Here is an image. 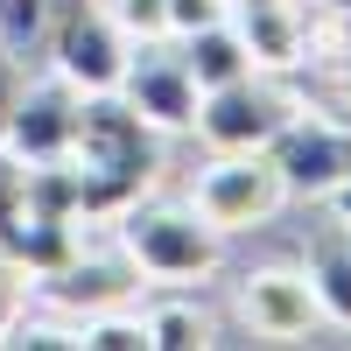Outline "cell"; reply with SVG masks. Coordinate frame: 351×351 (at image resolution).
Wrapping results in <instances>:
<instances>
[{"label": "cell", "mask_w": 351, "mask_h": 351, "mask_svg": "<svg viewBox=\"0 0 351 351\" xmlns=\"http://www.w3.org/2000/svg\"><path fill=\"white\" fill-rule=\"evenodd\" d=\"M155 127L120 99V92H84L77 99V134H71V169L84 183V218H120L162 169Z\"/></svg>", "instance_id": "cell-1"}, {"label": "cell", "mask_w": 351, "mask_h": 351, "mask_svg": "<svg viewBox=\"0 0 351 351\" xmlns=\"http://www.w3.org/2000/svg\"><path fill=\"white\" fill-rule=\"evenodd\" d=\"M218 239L225 232L211 218H197V204H148L134 197L120 211V246L141 274L155 281H197L218 267Z\"/></svg>", "instance_id": "cell-2"}, {"label": "cell", "mask_w": 351, "mask_h": 351, "mask_svg": "<svg viewBox=\"0 0 351 351\" xmlns=\"http://www.w3.org/2000/svg\"><path fill=\"white\" fill-rule=\"evenodd\" d=\"M43 56L56 77H71L77 92H112L127 71V36L106 14V0H56L49 8V36Z\"/></svg>", "instance_id": "cell-3"}, {"label": "cell", "mask_w": 351, "mask_h": 351, "mask_svg": "<svg viewBox=\"0 0 351 351\" xmlns=\"http://www.w3.org/2000/svg\"><path fill=\"white\" fill-rule=\"evenodd\" d=\"M295 120V99L281 92V84H267V77H232V84H218V92H197V134L211 141L218 155H260L267 141Z\"/></svg>", "instance_id": "cell-4"}, {"label": "cell", "mask_w": 351, "mask_h": 351, "mask_svg": "<svg viewBox=\"0 0 351 351\" xmlns=\"http://www.w3.org/2000/svg\"><path fill=\"white\" fill-rule=\"evenodd\" d=\"M260 155L274 162L288 197H330L344 183V169H351V120H316V112L295 106V120H288Z\"/></svg>", "instance_id": "cell-5"}, {"label": "cell", "mask_w": 351, "mask_h": 351, "mask_svg": "<svg viewBox=\"0 0 351 351\" xmlns=\"http://www.w3.org/2000/svg\"><path fill=\"white\" fill-rule=\"evenodd\" d=\"M281 176L267 155H218L211 169L197 176V218H211L218 232H239V225H260V218H274V204H281Z\"/></svg>", "instance_id": "cell-6"}, {"label": "cell", "mask_w": 351, "mask_h": 351, "mask_svg": "<svg viewBox=\"0 0 351 351\" xmlns=\"http://www.w3.org/2000/svg\"><path fill=\"white\" fill-rule=\"evenodd\" d=\"M77 84L71 77H36V84H21V99H14V120H8V141H0V148H8L14 162H64L71 155V134H77Z\"/></svg>", "instance_id": "cell-7"}, {"label": "cell", "mask_w": 351, "mask_h": 351, "mask_svg": "<svg viewBox=\"0 0 351 351\" xmlns=\"http://www.w3.org/2000/svg\"><path fill=\"white\" fill-rule=\"evenodd\" d=\"M112 92H120L155 134H183V127L197 120V77L183 71V56H169V49H155V43L127 49V71H120Z\"/></svg>", "instance_id": "cell-8"}, {"label": "cell", "mask_w": 351, "mask_h": 351, "mask_svg": "<svg viewBox=\"0 0 351 351\" xmlns=\"http://www.w3.org/2000/svg\"><path fill=\"white\" fill-rule=\"evenodd\" d=\"M302 281H309V295H316V316H330V324L351 330V225L344 218H330V225L309 232Z\"/></svg>", "instance_id": "cell-9"}, {"label": "cell", "mask_w": 351, "mask_h": 351, "mask_svg": "<svg viewBox=\"0 0 351 351\" xmlns=\"http://www.w3.org/2000/svg\"><path fill=\"white\" fill-rule=\"evenodd\" d=\"M225 8H232V28L246 36L253 64H274V71L302 64L309 28H302V14H295V0H225Z\"/></svg>", "instance_id": "cell-10"}, {"label": "cell", "mask_w": 351, "mask_h": 351, "mask_svg": "<svg viewBox=\"0 0 351 351\" xmlns=\"http://www.w3.org/2000/svg\"><path fill=\"white\" fill-rule=\"evenodd\" d=\"M246 324H253L260 337H274V344L302 337V330L316 324V295H309V281H302V274H281V267L253 274V281H246Z\"/></svg>", "instance_id": "cell-11"}, {"label": "cell", "mask_w": 351, "mask_h": 351, "mask_svg": "<svg viewBox=\"0 0 351 351\" xmlns=\"http://www.w3.org/2000/svg\"><path fill=\"white\" fill-rule=\"evenodd\" d=\"M36 281H43V295H49L56 309H71V316L112 309V302H127V288H134L127 267H112V260H84V253H71L64 267H49V274H36Z\"/></svg>", "instance_id": "cell-12"}, {"label": "cell", "mask_w": 351, "mask_h": 351, "mask_svg": "<svg viewBox=\"0 0 351 351\" xmlns=\"http://www.w3.org/2000/svg\"><path fill=\"white\" fill-rule=\"evenodd\" d=\"M176 56H183V71L197 77V92H218V84L260 71V64H253V49H246V36L232 28V14L211 21V28H197V36H183V49H176Z\"/></svg>", "instance_id": "cell-13"}, {"label": "cell", "mask_w": 351, "mask_h": 351, "mask_svg": "<svg viewBox=\"0 0 351 351\" xmlns=\"http://www.w3.org/2000/svg\"><path fill=\"white\" fill-rule=\"evenodd\" d=\"M77 253V225L71 218H49V211H28L21 225H14V239H8V267H21V274H49V267H64V260Z\"/></svg>", "instance_id": "cell-14"}, {"label": "cell", "mask_w": 351, "mask_h": 351, "mask_svg": "<svg viewBox=\"0 0 351 351\" xmlns=\"http://www.w3.org/2000/svg\"><path fill=\"white\" fill-rule=\"evenodd\" d=\"M141 324H148V351H197V344H211V324H204L197 302H155V309H141Z\"/></svg>", "instance_id": "cell-15"}, {"label": "cell", "mask_w": 351, "mask_h": 351, "mask_svg": "<svg viewBox=\"0 0 351 351\" xmlns=\"http://www.w3.org/2000/svg\"><path fill=\"white\" fill-rule=\"evenodd\" d=\"M49 8L56 0H0V49L28 64V56H43V36H49Z\"/></svg>", "instance_id": "cell-16"}, {"label": "cell", "mask_w": 351, "mask_h": 351, "mask_svg": "<svg viewBox=\"0 0 351 351\" xmlns=\"http://www.w3.org/2000/svg\"><path fill=\"white\" fill-rule=\"evenodd\" d=\"M77 337H84V351H148V324H141V316H127L120 302L77 316Z\"/></svg>", "instance_id": "cell-17"}, {"label": "cell", "mask_w": 351, "mask_h": 351, "mask_svg": "<svg viewBox=\"0 0 351 351\" xmlns=\"http://www.w3.org/2000/svg\"><path fill=\"white\" fill-rule=\"evenodd\" d=\"M106 14L120 21L127 43H162L169 36V0H106Z\"/></svg>", "instance_id": "cell-18"}, {"label": "cell", "mask_w": 351, "mask_h": 351, "mask_svg": "<svg viewBox=\"0 0 351 351\" xmlns=\"http://www.w3.org/2000/svg\"><path fill=\"white\" fill-rule=\"evenodd\" d=\"M21 218H28V169L0 148V253H8V239H14Z\"/></svg>", "instance_id": "cell-19"}, {"label": "cell", "mask_w": 351, "mask_h": 351, "mask_svg": "<svg viewBox=\"0 0 351 351\" xmlns=\"http://www.w3.org/2000/svg\"><path fill=\"white\" fill-rule=\"evenodd\" d=\"M0 344H14V351H84L77 324H28V316H14Z\"/></svg>", "instance_id": "cell-20"}, {"label": "cell", "mask_w": 351, "mask_h": 351, "mask_svg": "<svg viewBox=\"0 0 351 351\" xmlns=\"http://www.w3.org/2000/svg\"><path fill=\"white\" fill-rule=\"evenodd\" d=\"M225 14H232L225 0H169V36H197V28H211Z\"/></svg>", "instance_id": "cell-21"}, {"label": "cell", "mask_w": 351, "mask_h": 351, "mask_svg": "<svg viewBox=\"0 0 351 351\" xmlns=\"http://www.w3.org/2000/svg\"><path fill=\"white\" fill-rule=\"evenodd\" d=\"M21 64H14V56L8 49H0V141H8V120H14V99H21Z\"/></svg>", "instance_id": "cell-22"}, {"label": "cell", "mask_w": 351, "mask_h": 351, "mask_svg": "<svg viewBox=\"0 0 351 351\" xmlns=\"http://www.w3.org/2000/svg\"><path fill=\"white\" fill-rule=\"evenodd\" d=\"M14 316H21V288H14V274H0V337H8Z\"/></svg>", "instance_id": "cell-23"}, {"label": "cell", "mask_w": 351, "mask_h": 351, "mask_svg": "<svg viewBox=\"0 0 351 351\" xmlns=\"http://www.w3.org/2000/svg\"><path fill=\"white\" fill-rule=\"evenodd\" d=\"M330 211H337V218H344V225H351V169H344V183H337V190H330Z\"/></svg>", "instance_id": "cell-24"}, {"label": "cell", "mask_w": 351, "mask_h": 351, "mask_svg": "<svg viewBox=\"0 0 351 351\" xmlns=\"http://www.w3.org/2000/svg\"><path fill=\"white\" fill-rule=\"evenodd\" d=\"M330 21H337V49L351 56V8H344V14H330Z\"/></svg>", "instance_id": "cell-25"}, {"label": "cell", "mask_w": 351, "mask_h": 351, "mask_svg": "<svg viewBox=\"0 0 351 351\" xmlns=\"http://www.w3.org/2000/svg\"><path fill=\"white\" fill-rule=\"evenodd\" d=\"M316 8H324V14H344V8H351V0H316Z\"/></svg>", "instance_id": "cell-26"}]
</instances>
